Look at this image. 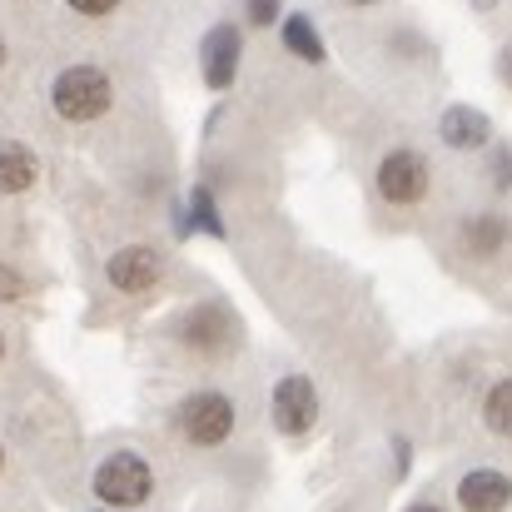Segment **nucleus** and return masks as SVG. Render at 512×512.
Wrapping results in <instances>:
<instances>
[{
    "label": "nucleus",
    "instance_id": "1",
    "mask_svg": "<svg viewBox=\"0 0 512 512\" xmlns=\"http://www.w3.org/2000/svg\"><path fill=\"white\" fill-rule=\"evenodd\" d=\"M110 100H115V85H110V75H105L100 65H70V70H60L55 85H50V105H55V115L70 120V125L100 120V115L110 110Z\"/></svg>",
    "mask_w": 512,
    "mask_h": 512
},
{
    "label": "nucleus",
    "instance_id": "2",
    "mask_svg": "<svg viewBox=\"0 0 512 512\" xmlns=\"http://www.w3.org/2000/svg\"><path fill=\"white\" fill-rule=\"evenodd\" d=\"M155 493V473L140 453H110L95 468V498L105 508H140Z\"/></svg>",
    "mask_w": 512,
    "mask_h": 512
},
{
    "label": "nucleus",
    "instance_id": "3",
    "mask_svg": "<svg viewBox=\"0 0 512 512\" xmlns=\"http://www.w3.org/2000/svg\"><path fill=\"white\" fill-rule=\"evenodd\" d=\"M179 433L194 448H219L234 433V403L224 393H189L179 403Z\"/></svg>",
    "mask_w": 512,
    "mask_h": 512
},
{
    "label": "nucleus",
    "instance_id": "4",
    "mask_svg": "<svg viewBox=\"0 0 512 512\" xmlns=\"http://www.w3.org/2000/svg\"><path fill=\"white\" fill-rule=\"evenodd\" d=\"M105 279H110L120 294H150V289L165 279V259H160V249H150V244H130V249L110 254Z\"/></svg>",
    "mask_w": 512,
    "mask_h": 512
},
{
    "label": "nucleus",
    "instance_id": "5",
    "mask_svg": "<svg viewBox=\"0 0 512 512\" xmlns=\"http://www.w3.org/2000/svg\"><path fill=\"white\" fill-rule=\"evenodd\" d=\"M274 423L289 438H299V433H309L319 423V393H314V383L304 373L279 378V388H274Z\"/></svg>",
    "mask_w": 512,
    "mask_h": 512
},
{
    "label": "nucleus",
    "instance_id": "6",
    "mask_svg": "<svg viewBox=\"0 0 512 512\" xmlns=\"http://www.w3.org/2000/svg\"><path fill=\"white\" fill-rule=\"evenodd\" d=\"M378 194L393 199V204H418L428 194V160L413 155V150H393L378 165Z\"/></svg>",
    "mask_w": 512,
    "mask_h": 512
},
{
    "label": "nucleus",
    "instance_id": "7",
    "mask_svg": "<svg viewBox=\"0 0 512 512\" xmlns=\"http://www.w3.org/2000/svg\"><path fill=\"white\" fill-rule=\"evenodd\" d=\"M239 55H244V35L239 25H214L199 45V60H204V85L209 90H229L234 75H239Z\"/></svg>",
    "mask_w": 512,
    "mask_h": 512
},
{
    "label": "nucleus",
    "instance_id": "8",
    "mask_svg": "<svg viewBox=\"0 0 512 512\" xmlns=\"http://www.w3.org/2000/svg\"><path fill=\"white\" fill-rule=\"evenodd\" d=\"M458 503H463V512H508L512 478L498 473V468H473V473L458 483Z\"/></svg>",
    "mask_w": 512,
    "mask_h": 512
},
{
    "label": "nucleus",
    "instance_id": "9",
    "mask_svg": "<svg viewBox=\"0 0 512 512\" xmlns=\"http://www.w3.org/2000/svg\"><path fill=\"white\" fill-rule=\"evenodd\" d=\"M438 135H443L448 150H483L493 140V120L478 105H453V110H443Z\"/></svg>",
    "mask_w": 512,
    "mask_h": 512
},
{
    "label": "nucleus",
    "instance_id": "10",
    "mask_svg": "<svg viewBox=\"0 0 512 512\" xmlns=\"http://www.w3.org/2000/svg\"><path fill=\"white\" fill-rule=\"evenodd\" d=\"M179 339L189 343V348H199V353H224L229 339H234V319H229L219 304H204V309H194V314L184 319Z\"/></svg>",
    "mask_w": 512,
    "mask_h": 512
},
{
    "label": "nucleus",
    "instance_id": "11",
    "mask_svg": "<svg viewBox=\"0 0 512 512\" xmlns=\"http://www.w3.org/2000/svg\"><path fill=\"white\" fill-rule=\"evenodd\" d=\"M35 155L20 145V140H0V194H25L35 184Z\"/></svg>",
    "mask_w": 512,
    "mask_h": 512
},
{
    "label": "nucleus",
    "instance_id": "12",
    "mask_svg": "<svg viewBox=\"0 0 512 512\" xmlns=\"http://www.w3.org/2000/svg\"><path fill=\"white\" fill-rule=\"evenodd\" d=\"M284 50L299 55V60H309V65L324 60V35L314 30L309 15H289V20H284Z\"/></svg>",
    "mask_w": 512,
    "mask_h": 512
},
{
    "label": "nucleus",
    "instance_id": "13",
    "mask_svg": "<svg viewBox=\"0 0 512 512\" xmlns=\"http://www.w3.org/2000/svg\"><path fill=\"white\" fill-rule=\"evenodd\" d=\"M503 244H508V229H503V219L483 214V219H468V224H463V249H468V254L488 259V254H498Z\"/></svg>",
    "mask_w": 512,
    "mask_h": 512
},
{
    "label": "nucleus",
    "instance_id": "14",
    "mask_svg": "<svg viewBox=\"0 0 512 512\" xmlns=\"http://www.w3.org/2000/svg\"><path fill=\"white\" fill-rule=\"evenodd\" d=\"M189 224H194V229H204V234H214V239H224V234H229V229H224V219H219V209H214L209 184H194V189H189Z\"/></svg>",
    "mask_w": 512,
    "mask_h": 512
},
{
    "label": "nucleus",
    "instance_id": "15",
    "mask_svg": "<svg viewBox=\"0 0 512 512\" xmlns=\"http://www.w3.org/2000/svg\"><path fill=\"white\" fill-rule=\"evenodd\" d=\"M483 418H488L493 433L512 438V378L493 383V393H488V403H483Z\"/></svg>",
    "mask_w": 512,
    "mask_h": 512
},
{
    "label": "nucleus",
    "instance_id": "16",
    "mask_svg": "<svg viewBox=\"0 0 512 512\" xmlns=\"http://www.w3.org/2000/svg\"><path fill=\"white\" fill-rule=\"evenodd\" d=\"M25 294V279L10 269V264H0V304H15Z\"/></svg>",
    "mask_w": 512,
    "mask_h": 512
},
{
    "label": "nucleus",
    "instance_id": "17",
    "mask_svg": "<svg viewBox=\"0 0 512 512\" xmlns=\"http://www.w3.org/2000/svg\"><path fill=\"white\" fill-rule=\"evenodd\" d=\"M279 15V0H249V25H269Z\"/></svg>",
    "mask_w": 512,
    "mask_h": 512
},
{
    "label": "nucleus",
    "instance_id": "18",
    "mask_svg": "<svg viewBox=\"0 0 512 512\" xmlns=\"http://www.w3.org/2000/svg\"><path fill=\"white\" fill-rule=\"evenodd\" d=\"M70 10H80V15H110L120 0H65Z\"/></svg>",
    "mask_w": 512,
    "mask_h": 512
},
{
    "label": "nucleus",
    "instance_id": "19",
    "mask_svg": "<svg viewBox=\"0 0 512 512\" xmlns=\"http://www.w3.org/2000/svg\"><path fill=\"white\" fill-rule=\"evenodd\" d=\"M493 184H512V145H503L493 160Z\"/></svg>",
    "mask_w": 512,
    "mask_h": 512
},
{
    "label": "nucleus",
    "instance_id": "20",
    "mask_svg": "<svg viewBox=\"0 0 512 512\" xmlns=\"http://www.w3.org/2000/svg\"><path fill=\"white\" fill-rule=\"evenodd\" d=\"M498 70H503V80H508V85H512V45H508V50H503V60H498Z\"/></svg>",
    "mask_w": 512,
    "mask_h": 512
},
{
    "label": "nucleus",
    "instance_id": "21",
    "mask_svg": "<svg viewBox=\"0 0 512 512\" xmlns=\"http://www.w3.org/2000/svg\"><path fill=\"white\" fill-rule=\"evenodd\" d=\"M408 512H443V508H433V503H418V508H408Z\"/></svg>",
    "mask_w": 512,
    "mask_h": 512
},
{
    "label": "nucleus",
    "instance_id": "22",
    "mask_svg": "<svg viewBox=\"0 0 512 512\" xmlns=\"http://www.w3.org/2000/svg\"><path fill=\"white\" fill-rule=\"evenodd\" d=\"M0 65H5V35H0Z\"/></svg>",
    "mask_w": 512,
    "mask_h": 512
},
{
    "label": "nucleus",
    "instance_id": "23",
    "mask_svg": "<svg viewBox=\"0 0 512 512\" xmlns=\"http://www.w3.org/2000/svg\"><path fill=\"white\" fill-rule=\"evenodd\" d=\"M348 5H373V0H348Z\"/></svg>",
    "mask_w": 512,
    "mask_h": 512
},
{
    "label": "nucleus",
    "instance_id": "24",
    "mask_svg": "<svg viewBox=\"0 0 512 512\" xmlns=\"http://www.w3.org/2000/svg\"><path fill=\"white\" fill-rule=\"evenodd\" d=\"M0 468H5V448H0Z\"/></svg>",
    "mask_w": 512,
    "mask_h": 512
},
{
    "label": "nucleus",
    "instance_id": "25",
    "mask_svg": "<svg viewBox=\"0 0 512 512\" xmlns=\"http://www.w3.org/2000/svg\"><path fill=\"white\" fill-rule=\"evenodd\" d=\"M0 353H5V339H0Z\"/></svg>",
    "mask_w": 512,
    "mask_h": 512
}]
</instances>
